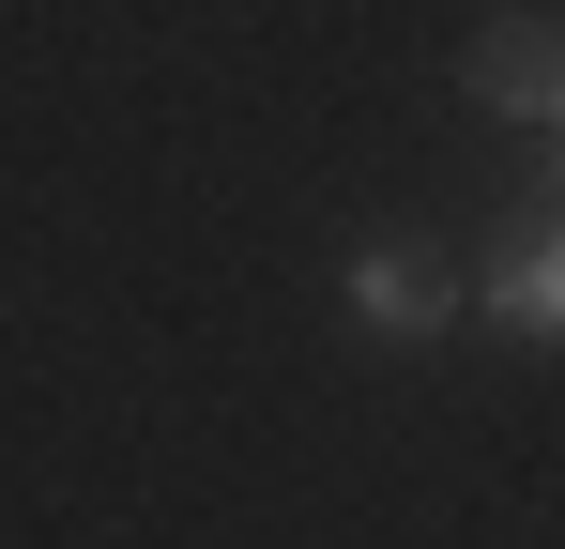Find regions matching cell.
Here are the masks:
<instances>
[{
	"label": "cell",
	"mask_w": 565,
	"mask_h": 549,
	"mask_svg": "<svg viewBox=\"0 0 565 549\" xmlns=\"http://www.w3.org/2000/svg\"><path fill=\"white\" fill-rule=\"evenodd\" d=\"M337 305H352V336H367V352H428V336L459 321V274L428 260V245H352Z\"/></svg>",
	"instance_id": "cell-1"
},
{
	"label": "cell",
	"mask_w": 565,
	"mask_h": 549,
	"mask_svg": "<svg viewBox=\"0 0 565 549\" xmlns=\"http://www.w3.org/2000/svg\"><path fill=\"white\" fill-rule=\"evenodd\" d=\"M473 290H489V321H504V336H535V352H565V214H535V229H520L504 260L473 274Z\"/></svg>",
	"instance_id": "cell-3"
},
{
	"label": "cell",
	"mask_w": 565,
	"mask_h": 549,
	"mask_svg": "<svg viewBox=\"0 0 565 549\" xmlns=\"http://www.w3.org/2000/svg\"><path fill=\"white\" fill-rule=\"evenodd\" d=\"M459 92L489 107V122H535V138H551L565 122V15H489V31L459 46Z\"/></svg>",
	"instance_id": "cell-2"
},
{
	"label": "cell",
	"mask_w": 565,
	"mask_h": 549,
	"mask_svg": "<svg viewBox=\"0 0 565 549\" xmlns=\"http://www.w3.org/2000/svg\"><path fill=\"white\" fill-rule=\"evenodd\" d=\"M535 214H565V122H551V169H535Z\"/></svg>",
	"instance_id": "cell-4"
}]
</instances>
